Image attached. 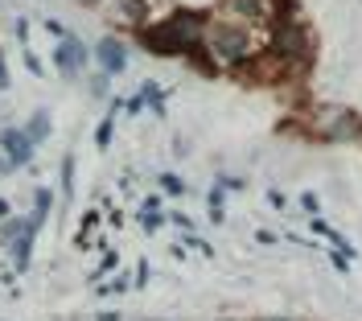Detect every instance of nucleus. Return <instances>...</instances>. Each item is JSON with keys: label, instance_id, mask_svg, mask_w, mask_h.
I'll use <instances>...</instances> for the list:
<instances>
[{"label": "nucleus", "instance_id": "nucleus-9", "mask_svg": "<svg viewBox=\"0 0 362 321\" xmlns=\"http://www.w3.org/2000/svg\"><path fill=\"white\" fill-rule=\"evenodd\" d=\"M49 206H54V189H49V185H37V189H33V214L49 218Z\"/></svg>", "mask_w": 362, "mask_h": 321}, {"label": "nucleus", "instance_id": "nucleus-3", "mask_svg": "<svg viewBox=\"0 0 362 321\" xmlns=\"http://www.w3.org/2000/svg\"><path fill=\"white\" fill-rule=\"evenodd\" d=\"M268 54L276 58V62H305V58H309V33H305L296 21H276Z\"/></svg>", "mask_w": 362, "mask_h": 321}, {"label": "nucleus", "instance_id": "nucleus-16", "mask_svg": "<svg viewBox=\"0 0 362 321\" xmlns=\"http://www.w3.org/2000/svg\"><path fill=\"white\" fill-rule=\"evenodd\" d=\"M95 227H99V214H95V210H87V214H83V223H78V243H87V235Z\"/></svg>", "mask_w": 362, "mask_h": 321}, {"label": "nucleus", "instance_id": "nucleus-7", "mask_svg": "<svg viewBox=\"0 0 362 321\" xmlns=\"http://www.w3.org/2000/svg\"><path fill=\"white\" fill-rule=\"evenodd\" d=\"M226 8L235 13V21H243V25H255L264 17H272V0H226Z\"/></svg>", "mask_w": 362, "mask_h": 321}, {"label": "nucleus", "instance_id": "nucleus-10", "mask_svg": "<svg viewBox=\"0 0 362 321\" xmlns=\"http://www.w3.org/2000/svg\"><path fill=\"white\" fill-rule=\"evenodd\" d=\"M25 227H29L25 218H8V223L0 227V243H8V247H13V243H17V239L25 235Z\"/></svg>", "mask_w": 362, "mask_h": 321}, {"label": "nucleus", "instance_id": "nucleus-1", "mask_svg": "<svg viewBox=\"0 0 362 321\" xmlns=\"http://www.w3.org/2000/svg\"><path fill=\"white\" fill-rule=\"evenodd\" d=\"M136 37L157 58H189V49L202 46V37H206V17L202 13H173L165 21L140 25Z\"/></svg>", "mask_w": 362, "mask_h": 321}, {"label": "nucleus", "instance_id": "nucleus-19", "mask_svg": "<svg viewBox=\"0 0 362 321\" xmlns=\"http://www.w3.org/2000/svg\"><path fill=\"white\" fill-rule=\"evenodd\" d=\"M45 29H49V37H54V42H62V37H70V29L62 21H45Z\"/></svg>", "mask_w": 362, "mask_h": 321}, {"label": "nucleus", "instance_id": "nucleus-20", "mask_svg": "<svg viewBox=\"0 0 362 321\" xmlns=\"http://www.w3.org/2000/svg\"><path fill=\"white\" fill-rule=\"evenodd\" d=\"M25 70H29V74H45V70H42V62H37V58H33L29 49H25Z\"/></svg>", "mask_w": 362, "mask_h": 321}, {"label": "nucleus", "instance_id": "nucleus-6", "mask_svg": "<svg viewBox=\"0 0 362 321\" xmlns=\"http://www.w3.org/2000/svg\"><path fill=\"white\" fill-rule=\"evenodd\" d=\"M95 62H99V70L112 78V74H124L128 70V46L119 42V37H103L99 46H95Z\"/></svg>", "mask_w": 362, "mask_h": 321}, {"label": "nucleus", "instance_id": "nucleus-11", "mask_svg": "<svg viewBox=\"0 0 362 321\" xmlns=\"http://www.w3.org/2000/svg\"><path fill=\"white\" fill-rule=\"evenodd\" d=\"M115 112H119V103H112V115H107V119L99 124V132H95V144H99V148H107V144H112V132H115Z\"/></svg>", "mask_w": 362, "mask_h": 321}, {"label": "nucleus", "instance_id": "nucleus-30", "mask_svg": "<svg viewBox=\"0 0 362 321\" xmlns=\"http://www.w3.org/2000/svg\"><path fill=\"white\" fill-rule=\"evenodd\" d=\"M259 321H296V317H259Z\"/></svg>", "mask_w": 362, "mask_h": 321}, {"label": "nucleus", "instance_id": "nucleus-23", "mask_svg": "<svg viewBox=\"0 0 362 321\" xmlns=\"http://www.w3.org/2000/svg\"><path fill=\"white\" fill-rule=\"evenodd\" d=\"M112 268H115V255H112V252H107V255H103V264H99V272H95V276H103V272H112Z\"/></svg>", "mask_w": 362, "mask_h": 321}, {"label": "nucleus", "instance_id": "nucleus-29", "mask_svg": "<svg viewBox=\"0 0 362 321\" xmlns=\"http://www.w3.org/2000/svg\"><path fill=\"white\" fill-rule=\"evenodd\" d=\"M8 169H13V165H8V160L0 157V173H8Z\"/></svg>", "mask_w": 362, "mask_h": 321}, {"label": "nucleus", "instance_id": "nucleus-17", "mask_svg": "<svg viewBox=\"0 0 362 321\" xmlns=\"http://www.w3.org/2000/svg\"><path fill=\"white\" fill-rule=\"evenodd\" d=\"M128 288V272H119L115 280H107V284H99V297H107V293H124Z\"/></svg>", "mask_w": 362, "mask_h": 321}, {"label": "nucleus", "instance_id": "nucleus-13", "mask_svg": "<svg viewBox=\"0 0 362 321\" xmlns=\"http://www.w3.org/2000/svg\"><path fill=\"white\" fill-rule=\"evenodd\" d=\"M140 99H144V103H153V112H165V103H160V87L157 83H144V87H140Z\"/></svg>", "mask_w": 362, "mask_h": 321}, {"label": "nucleus", "instance_id": "nucleus-2", "mask_svg": "<svg viewBox=\"0 0 362 321\" xmlns=\"http://www.w3.org/2000/svg\"><path fill=\"white\" fill-rule=\"evenodd\" d=\"M206 49L218 66H243L247 58H255V46H251V29L243 21H206Z\"/></svg>", "mask_w": 362, "mask_h": 321}, {"label": "nucleus", "instance_id": "nucleus-18", "mask_svg": "<svg viewBox=\"0 0 362 321\" xmlns=\"http://www.w3.org/2000/svg\"><path fill=\"white\" fill-rule=\"evenodd\" d=\"M90 95H95V99H107V74H103V70L90 78Z\"/></svg>", "mask_w": 362, "mask_h": 321}, {"label": "nucleus", "instance_id": "nucleus-31", "mask_svg": "<svg viewBox=\"0 0 362 321\" xmlns=\"http://www.w3.org/2000/svg\"><path fill=\"white\" fill-rule=\"evenodd\" d=\"M226 321H235V317H226Z\"/></svg>", "mask_w": 362, "mask_h": 321}, {"label": "nucleus", "instance_id": "nucleus-4", "mask_svg": "<svg viewBox=\"0 0 362 321\" xmlns=\"http://www.w3.org/2000/svg\"><path fill=\"white\" fill-rule=\"evenodd\" d=\"M95 58V54H87V46L70 33V37H62L58 42V49H54V66H58V74L62 78H78L83 70H87V62Z\"/></svg>", "mask_w": 362, "mask_h": 321}, {"label": "nucleus", "instance_id": "nucleus-22", "mask_svg": "<svg viewBox=\"0 0 362 321\" xmlns=\"http://www.w3.org/2000/svg\"><path fill=\"white\" fill-rule=\"evenodd\" d=\"M329 259H334V268H338V272H350V259H346L341 252H329Z\"/></svg>", "mask_w": 362, "mask_h": 321}, {"label": "nucleus", "instance_id": "nucleus-24", "mask_svg": "<svg viewBox=\"0 0 362 321\" xmlns=\"http://www.w3.org/2000/svg\"><path fill=\"white\" fill-rule=\"evenodd\" d=\"M0 91H8V66H4V54H0Z\"/></svg>", "mask_w": 362, "mask_h": 321}, {"label": "nucleus", "instance_id": "nucleus-28", "mask_svg": "<svg viewBox=\"0 0 362 321\" xmlns=\"http://www.w3.org/2000/svg\"><path fill=\"white\" fill-rule=\"evenodd\" d=\"M0 218H8V202L4 198H0Z\"/></svg>", "mask_w": 362, "mask_h": 321}, {"label": "nucleus", "instance_id": "nucleus-12", "mask_svg": "<svg viewBox=\"0 0 362 321\" xmlns=\"http://www.w3.org/2000/svg\"><path fill=\"white\" fill-rule=\"evenodd\" d=\"M157 185L165 189V194H169V198H181V194H185V182H181L177 173H160Z\"/></svg>", "mask_w": 362, "mask_h": 321}, {"label": "nucleus", "instance_id": "nucleus-21", "mask_svg": "<svg viewBox=\"0 0 362 321\" xmlns=\"http://www.w3.org/2000/svg\"><path fill=\"white\" fill-rule=\"evenodd\" d=\"M169 223H177L181 230H189V227H194V223H189V214H181V210H173V214H169Z\"/></svg>", "mask_w": 362, "mask_h": 321}, {"label": "nucleus", "instance_id": "nucleus-8", "mask_svg": "<svg viewBox=\"0 0 362 321\" xmlns=\"http://www.w3.org/2000/svg\"><path fill=\"white\" fill-rule=\"evenodd\" d=\"M21 132H25L29 140H33V144H45V136H49V112H45V107H37V112L25 119Z\"/></svg>", "mask_w": 362, "mask_h": 321}, {"label": "nucleus", "instance_id": "nucleus-26", "mask_svg": "<svg viewBox=\"0 0 362 321\" xmlns=\"http://www.w3.org/2000/svg\"><path fill=\"white\" fill-rule=\"evenodd\" d=\"M17 37H21V42H29V21H25V17L17 21Z\"/></svg>", "mask_w": 362, "mask_h": 321}, {"label": "nucleus", "instance_id": "nucleus-5", "mask_svg": "<svg viewBox=\"0 0 362 321\" xmlns=\"http://www.w3.org/2000/svg\"><path fill=\"white\" fill-rule=\"evenodd\" d=\"M33 148H37V144L25 136L21 128H4V132H0V157L8 160L13 169L29 165V160H33Z\"/></svg>", "mask_w": 362, "mask_h": 321}, {"label": "nucleus", "instance_id": "nucleus-15", "mask_svg": "<svg viewBox=\"0 0 362 321\" xmlns=\"http://www.w3.org/2000/svg\"><path fill=\"white\" fill-rule=\"evenodd\" d=\"M160 223H165V214H160V210H144V214H140V227L148 230V235L160 230Z\"/></svg>", "mask_w": 362, "mask_h": 321}, {"label": "nucleus", "instance_id": "nucleus-14", "mask_svg": "<svg viewBox=\"0 0 362 321\" xmlns=\"http://www.w3.org/2000/svg\"><path fill=\"white\" fill-rule=\"evenodd\" d=\"M62 194H74V157H62Z\"/></svg>", "mask_w": 362, "mask_h": 321}, {"label": "nucleus", "instance_id": "nucleus-25", "mask_svg": "<svg viewBox=\"0 0 362 321\" xmlns=\"http://www.w3.org/2000/svg\"><path fill=\"white\" fill-rule=\"evenodd\" d=\"M300 206L309 210V214H317V198H313V194H305V198H300Z\"/></svg>", "mask_w": 362, "mask_h": 321}, {"label": "nucleus", "instance_id": "nucleus-27", "mask_svg": "<svg viewBox=\"0 0 362 321\" xmlns=\"http://www.w3.org/2000/svg\"><path fill=\"white\" fill-rule=\"evenodd\" d=\"M95 321H124V313H112V309H107V313H99Z\"/></svg>", "mask_w": 362, "mask_h": 321}]
</instances>
